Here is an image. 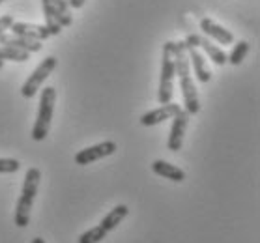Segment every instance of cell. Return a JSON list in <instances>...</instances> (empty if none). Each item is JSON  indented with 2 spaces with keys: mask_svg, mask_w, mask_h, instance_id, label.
<instances>
[{
  "mask_svg": "<svg viewBox=\"0 0 260 243\" xmlns=\"http://www.w3.org/2000/svg\"><path fill=\"white\" fill-rule=\"evenodd\" d=\"M54 6H56V12H58V21L60 26H70L73 23V17H71L70 12V2L68 0H54Z\"/></svg>",
  "mask_w": 260,
  "mask_h": 243,
  "instance_id": "obj_19",
  "label": "cell"
},
{
  "mask_svg": "<svg viewBox=\"0 0 260 243\" xmlns=\"http://www.w3.org/2000/svg\"><path fill=\"white\" fill-rule=\"evenodd\" d=\"M116 148H118V146H116V143H113V141H105V143H100V144H95V146H88V148L77 152L75 163L81 166L90 165V163L103 159L107 155H113L114 152H116Z\"/></svg>",
  "mask_w": 260,
  "mask_h": 243,
  "instance_id": "obj_7",
  "label": "cell"
},
{
  "mask_svg": "<svg viewBox=\"0 0 260 243\" xmlns=\"http://www.w3.org/2000/svg\"><path fill=\"white\" fill-rule=\"evenodd\" d=\"M183 42H185L187 56H189V64H191V67H193V72H195L197 81L202 84L210 83L212 72H210V67H208V64H206V58L201 54L199 45H197V42H199V34H189Z\"/></svg>",
  "mask_w": 260,
  "mask_h": 243,
  "instance_id": "obj_6",
  "label": "cell"
},
{
  "mask_svg": "<svg viewBox=\"0 0 260 243\" xmlns=\"http://www.w3.org/2000/svg\"><path fill=\"white\" fill-rule=\"evenodd\" d=\"M21 163L17 159H0V174H12L17 172Z\"/></svg>",
  "mask_w": 260,
  "mask_h": 243,
  "instance_id": "obj_21",
  "label": "cell"
},
{
  "mask_svg": "<svg viewBox=\"0 0 260 243\" xmlns=\"http://www.w3.org/2000/svg\"><path fill=\"white\" fill-rule=\"evenodd\" d=\"M127 214H129V207L125 206V204H118L116 207H113L109 214L101 219V223H100V226L103 228L105 232H111V230H114L116 226L122 223V221L127 217Z\"/></svg>",
  "mask_w": 260,
  "mask_h": 243,
  "instance_id": "obj_15",
  "label": "cell"
},
{
  "mask_svg": "<svg viewBox=\"0 0 260 243\" xmlns=\"http://www.w3.org/2000/svg\"><path fill=\"white\" fill-rule=\"evenodd\" d=\"M10 30H12L13 34L30 38V40H38V42H45L47 38H51L45 24H30V23H21V21H13Z\"/></svg>",
  "mask_w": 260,
  "mask_h": 243,
  "instance_id": "obj_10",
  "label": "cell"
},
{
  "mask_svg": "<svg viewBox=\"0 0 260 243\" xmlns=\"http://www.w3.org/2000/svg\"><path fill=\"white\" fill-rule=\"evenodd\" d=\"M201 30L208 38L215 40V42L221 43V45H231V43H234V34H232L231 30H226L225 26L217 24L215 21H212V19H208V17L202 19Z\"/></svg>",
  "mask_w": 260,
  "mask_h": 243,
  "instance_id": "obj_11",
  "label": "cell"
},
{
  "mask_svg": "<svg viewBox=\"0 0 260 243\" xmlns=\"http://www.w3.org/2000/svg\"><path fill=\"white\" fill-rule=\"evenodd\" d=\"M182 111V107L178 105V103H165V105H161L159 109H154V111H148L146 114H142L141 118V124L150 127V125H157V124H163L165 120H172L176 116L178 113Z\"/></svg>",
  "mask_w": 260,
  "mask_h": 243,
  "instance_id": "obj_9",
  "label": "cell"
},
{
  "mask_svg": "<svg viewBox=\"0 0 260 243\" xmlns=\"http://www.w3.org/2000/svg\"><path fill=\"white\" fill-rule=\"evenodd\" d=\"M191 114L187 111H180V113L172 118V127H171V135H169V141H167V148L171 152H178L182 150L183 146V136H185V129H187V124H189Z\"/></svg>",
  "mask_w": 260,
  "mask_h": 243,
  "instance_id": "obj_8",
  "label": "cell"
},
{
  "mask_svg": "<svg viewBox=\"0 0 260 243\" xmlns=\"http://www.w3.org/2000/svg\"><path fill=\"white\" fill-rule=\"evenodd\" d=\"M68 2H70V8H73V10H79V8L84 6V2H86V0H68Z\"/></svg>",
  "mask_w": 260,
  "mask_h": 243,
  "instance_id": "obj_23",
  "label": "cell"
},
{
  "mask_svg": "<svg viewBox=\"0 0 260 243\" xmlns=\"http://www.w3.org/2000/svg\"><path fill=\"white\" fill-rule=\"evenodd\" d=\"M247 53H249V43L238 42L236 45H234V49H232V53L229 54V62H231L232 65H240L243 60H245Z\"/></svg>",
  "mask_w": 260,
  "mask_h": 243,
  "instance_id": "obj_20",
  "label": "cell"
},
{
  "mask_svg": "<svg viewBox=\"0 0 260 243\" xmlns=\"http://www.w3.org/2000/svg\"><path fill=\"white\" fill-rule=\"evenodd\" d=\"M152 172L157 174V176H161V178L176 182V184H180V182L185 180V172H183L182 168H178L176 165H171V163H167V161H163V159H157L152 163Z\"/></svg>",
  "mask_w": 260,
  "mask_h": 243,
  "instance_id": "obj_13",
  "label": "cell"
},
{
  "mask_svg": "<svg viewBox=\"0 0 260 243\" xmlns=\"http://www.w3.org/2000/svg\"><path fill=\"white\" fill-rule=\"evenodd\" d=\"M54 101H56V90L53 86H45V90L42 92V99H40L38 118H36L32 133H30V136L34 138L36 143L45 141V136L49 135L51 120H53V113H54Z\"/></svg>",
  "mask_w": 260,
  "mask_h": 243,
  "instance_id": "obj_3",
  "label": "cell"
},
{
  "mask_svg": "<svg viewBox=\"0 0 260 243\" xmlns=\"http://www.w3.org/2000/svg\"><path fill=\"white\" fill-rule=\"evenodd\" d=\"M30 58V53L21 51L15 47H8V45H0V60H12V62H26Z\"/></svg>",
  "mask_w": 260,
  "mask_h": 243,
  "instance_id": "obj_17",
  "label": "cell"
},
{
  "mask_svg": "<svg viewBox=\"0 0 260 243\" xmlns=\"http://www.w3.org/2000/svg\"><path fill=\"white\" fill-rule=\"evenodd\" d=\"M2 65H4V62H2V60H0V70H2Z\"/></svg>",
  "mask_w": 260,
  "mask_h": 243,
  "instance_id": "obj_25",
  "label": "cell"
},
{
  "mask_svg": "<svg viewBox=\"0 0 260 243\" xmlns=\"http://www.w3.org/2000/svg\"><path fill=\"white\" fill-rule=\"evenodd\" d=\"M2 2H4V0H0V4H2Z\"/></svg>",
  "mask_w": 260,
  "mask_h": 243,
  "instance_id": "obj_26",
  "label": "cell"
},
{
  "mask_svg": "<svg viewBox=\"0 0 260 243\" xmlns=\"http://www.w3.org/2000/svg\"><path fill=\"white\" fill-rule=\"evenodd\" d=\"M0 45L21 49V51H26V53H38V51H42V42L19 36V34H13V32L12 34H2L0 36Z\"/></svg>",
  "mask_w": 260,
  "mask_h": 243,
  "instance_id": "obj_12",
  "label": "cell"
},
{
  "mask_svg": "<svg viewBox=\"0 0 260 243\" xmlns=\"http://www.w3.org/2000/svg\"><path fill=\"white\" fill-rule=\"evenodd\" d=\"M40 180H42V170L36 168V166L28 168L26 174H24L23 191H21V196L17 198V206H15V225L19 228H24L30 223V210L34 206Z\"/></svg>",
  "mask_w": 260,
  "mask_h": 243,
  "instance_id": "obj_2",
  "label": "cell"
},
{
  "mask_svg": "<svg viewBox=\"0 0 260 243\" xmlns=\"http://www.w3.org/2000/svg\"><path fill=\"white\" fill-rule=\"evenodd\" d=\"M54 67H56V58H54V56H47V58H43L42 64L38 65L34 72L30 73V77L26 79V83L23 84V88H21L23 97L32 99V97L38 94V90L42 88V84L47 81L49 75L54 72Z\"/></svg>",
  "mask_w": 260,
  "mask_h": 243,
  "instance_id": "obj_5",
  "label": "cell"
},
{
  "mask_svg": "<svg viewBox=\"0 0 260 243\" xmlns=\"http://www.w3.org/2000/svg\"><path fill=\"white\" fill-rule=\"evenodd\" d=\"M107 234H109V232L103 230V228H101L100 225H98V226H92L90 230L83 232V234L79 236V243H100L101 239H105Z\"/></svg>",
  "mask_w": 260,
  "mask_h": 243,
  "instance_id": "obj_18",
  "label": "cell"
},
{
  "mask_svg": "<svg viewBox=\"0 0 260 243\" xmlns=\"http://www.w3.org/2000/svg\"><path fill=\"white\" fill-rule=\"evenodd\" d=\"M197 45H199V49H204V53H206V56H210V60H212L213 64L225 65L226 62H229V54H226L221 47H217V45H213V43L210 42L208 38L199 36V42H197Z\"/></svg>",
  "mask_w": 260,
  "mask_h": 243,
  "instance_id": "obj_16",
  "label": "cell"
},
{
  "mask_svg": "<svg viewBox=\"0 0 260 243\" xmlns=\"http://www.w3.org/2000/svg\"><path fill=\"white\" fill-rule=\"evenodd\" d=\"M13 21H15L13 15H2V17H0V36L6 34V30H10Z\"/></svg>",
  "mask_w": 260,
  "mask_h": 243,
  "instance_id": "obj_22",
  "label": "cell"
},
{
  "mask_svg": "<svg viewBox=\"0 0 260 243\" xmlns=\"http://www.w3.org/2000/svg\"><path fill=\"white\" fill-rule=\"evenodd\" d=\"M174 42H165L163 45V58H161V79H159V92L157 101L161 105L171 103L174 95Z\"/></svg>",
  "mask_w": 260,
  "mask_h": 243,
  "instance_id": "obj_4",
  "label": "cell"
},
{
  "mask_svg": "<svg viewBox=\"0 0 260 243\" xmlns=\"http://www.w3.org/2000/svg\"><path fill=\"white\" fill-rule=\"evenodd\" d=\"M174 72L180 79V90L183 97V111L189 114H197L201 111V101H199V92H197L195 81L191 77V64L187 56L185 42L174 43Z\"/></svg>",
  "mask_w": 260,
  "mask_h": 243,
  "instance_id": "obj_1",
  "label": "cell"
},
{
  "mask_svg": "<svg viewBox=\"0 0 260 243\" xmlns=\"http://www.w3.org/2000/svg\"><path fill=\"white\" fill-rule=\"evenodd\" d=\"M32 243H45V239H42V237H34Z\"/></svg>",
  "mask_w": 260,
  "mask_h": 243,
  "instance_id": "obj_24",
  "label": "cell"
},
{
  "mask_svg": "<svg viewBox=\"0 0 260 243\" xmlns=\"http://www.w3.org/2000/svg\"><path fill=\"white\" fill-rule=\"evenodd\" d=\"M42 8H43V19H45V26H47L49 34L51 36H58L60 32H62V26H60L58 12H56V6H54V0H42Z\"/></svg>",
  "mask_w": 260,
  "mask_h": 243,
  "instance_id": "obj_14",
  "label": "cell"
}]
</instances>
